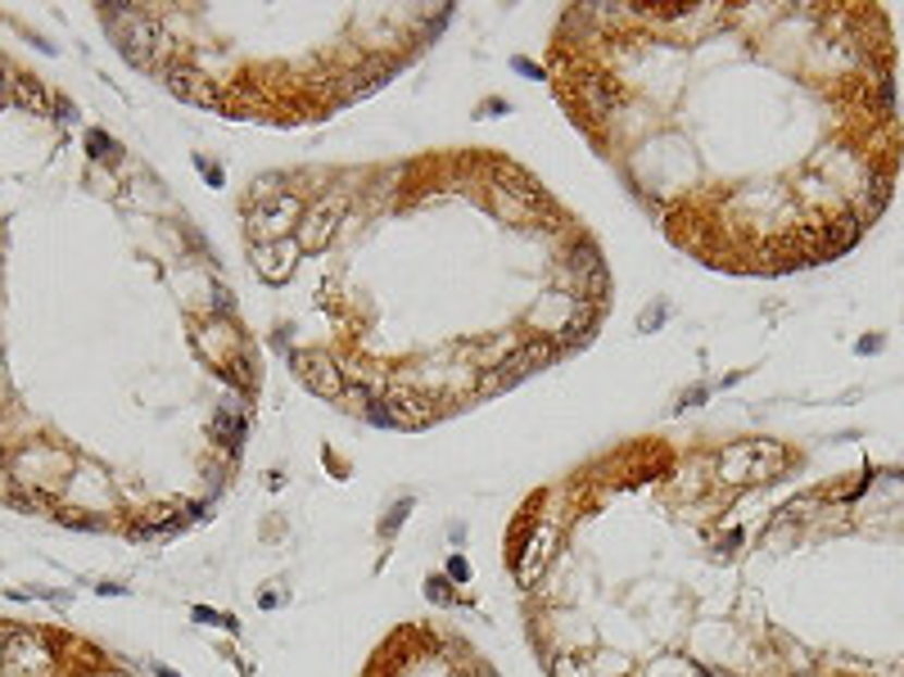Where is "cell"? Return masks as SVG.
Segmentation results:
<instances>
[{
    "label": "cell",
    "instance_id": "1",
    "mask_svg": "<svg viewBox=\"0 0 904 677\" xmlns=\"http://www.w3.org/2000/svg\"><path fill=\"white\" fill-rule=\"evenodd\" d=\"M362 677H498L466 641L430 624H403L389 632Z\"/></svg>",
    "mask_w": 904,
    "mask_h": 677
},
{
    "label": "cell",
    "instance_id": "2",
    "mask_svg": "<svg viewBox=\"0 0 904 677\" xmlns=\"http://www.w3.org/2000/svg\"><path fill=\"white\" fill-rule=\"evenodd\" d=\"M557 357V344L552 338H529V344H521L516 353H511L502 366H498V376H485L479 380V393H502L506 384H516L525 376H534L538 366H548Z\"/></svg>",
    "mask_w": 904,
    "mask_h": 677
},
{
    "label": "cell",
    "instance_id": "3",
    "mask_svg": "<svg viewBox=\"0 0 904 677\" xmlns=\"http://www.w3.org/2000/svg\"><path fill=\"white\" fill-rule=\"evenodd\" d=\"M340 212H344V199L340 195H330V199H321L317 208H308L304 212V222H298V249L304 254H321L330 239H335V226H340Z\"/></svg>",
    "mask_w": 904,
    "mask_h": 677
},
{
    "label": "cell",
    "instance_id": "4",
    "mask_svg": "<svg viewBox=\"0 0 904 677\" xmlns=\"http://www.w3.org/2000/svg\"><path fill=\"white\" fill-rule=\"evenodd\" d=\"M294 371H298V380H304L313 393H321V397H340L344 393L340 361L326 357V353H294Z\"/></svg>",
    "mask_w": 904,
    "mask_h": 677
},
{
    "label": "cell",
    "instance_id": "5",
    "mask_svg": "<svg viewBox=\"0 0 904 677\" xmlns=\"http://www.w3.org/2000/svg\"><path fill=\"white\" fill-rule=\"evenodd\" d=\"M163 82H168L172 96H181V100L204 104V109H222L218 90L208 86V77H204L199 69H191V64H163Z\"/></svg>",
    "mask_w": 904,
    "mask_h": 677
},
{
    "label": "cell",
    "instance_id": "6",
    "mask_svg": "<svg viewBox=\"0 0 904 677\" xmlns=\"http://www.w3.org/2000/svg\"><path fill=\"white\" fill-rule=\"evenodd\" d=\"M304 254L298 249V239H277V244H254V267H258V275L262 281H285L290 275V267H294V258Z\"/></svg>",
    "mask_w": 904,
    "mask_h": 677
},
{
    "label": "cell",
    "instance_id": "7",
    "mask_svg": "<svg viewBox=\"0 0 904 677\" xmlns=\"http://www.w3.org/2000/svg\"><path fill=\"white\" fill-rule=\"evenodd\" d=\"M597 317H601V303L579 298V303H575V312H570V317L561 321V330H557V334L565 338V344H584V338L597 330Z\"/></svg>",
    "mask_w": 904,
    "mask_h": 677
},
{
    "label": "cell",
    "instance_id": "8",
    "mask_svg": "<svg viewBox=\"0 0 904 677\" xmlns=\"http://www.w3.org/2000/svg\"><path fill=\"white\" fill-rule=\"evenodd\" d=\"M227 348H235V334H227V330H218V325H208V330L199 334V353H204L208 366H222V361H227Z\"/></svg>",
    "mask_w": 904,
    "mask_h": 677
},
{
    "label": "cell",
    "instance_id": "9",
    "mask_svg": "<svg viewBox=\"0 0 904 677\" xmlns=\"http://www.w3.org/2000/svg\"><path fill=\"white\" fill-rule=\"evenodd\" d=\"M19 100H23L27 109H46V96H41V86H37L33 77H19Z\"/></svg>",
    "mask_w": 904,
    "mask_h": 677
},
{
    "label": "cell",
    "instance_id": "10",
    "mask_svg": "<svg viewBox=\"0 0 904 677\" xmlns=\"http://www.w3.org/2000/svg\"><path fill=\"white\" fill-rule=\"evenodd\" d=\"M86 145L96 149V159H105V163H109V159H118V145H113L105 132H90V136H86Z\"/></svg>",
    "mask_w": 904,
    "mask_h": 677
},
{
    "label": "cell",
    "instance_id": "11",
    "mask_svg": "<svg viewBox=\"0 0 904 677\" xmlns=\"http://www.w3.org/2000/svg\"><path fill=\"white\" fill-rule=\"evenodd\" d=\"M665 317H670V307H665V303H656V307H651V312L643 317V330H656V325H660V321H665Z\"/></svg>",
    "mask_w": 904,
    "mask_h": 677
},
{
    "label": "cell",
    "instance_id": "12",
    "mask_svg": "<svg viewBox=\"0 0 904 677\" xmlns=\"http://www.w3.org/2000/svg\"><path fill=\"white\" fill-rule=\"evenodd\" d=\"M199 172L208 176V186H222V168H218V163H208V159H199Z\"/></svg>",
    "mask_w": 904,
    "mask_h": 677
},
{
    "label": "cell",
    "instance_id": "13",
    "mask_svg": "<svg viewBox=\"0 0 904 677\" xmlns=\"http://www.w3.org/2000/svg\"><path fill=\"white\" fill-rule=\"evenodd\" d=\"M697 403H706V389H692V393L683 397V407H697Z\"/></svg>",
    "mask_w": 904,
    "mask_h": 677
},
{
    "label": "cell",
    "instance_id": "14",
    "mask_svg": "<svg viewBox=\"0 0 904 677\" xmlns=\"http://www.w3.org/2000/svg\"><path fill=\"white\" fill-rule=\"evenodd\" d=\"M0 475H5V470H0Z\"/></svg>",
    "mask_w": 904,
    "mask_h": 677
}]
</instances>
